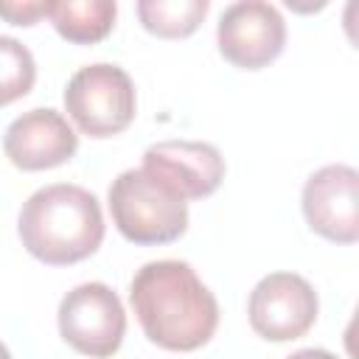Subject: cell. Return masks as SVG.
I'll return each mask as SVG.
<instances>
[{
	"instance_id": "obj_1",
	"label": "cell",
	"mask_w": 359,
	"mask_h": 359,
	"mask_svg": "<svg viewBox=\"0 0 359 359\" xmlns=\"http://www.w3.org/2000/svg\"><path fill=\"white\" fill-rule=\"evenodd\" d=\"M132 311L149 342L165 351H196L219 325V303L185 261H149L129 283Z\"/></svg>"
},
{
	"instance_id": "obj_2",
	"label": "cell",
	"mask_w": 359,
	"mask_h": 359,
	"mask_svg": "<svg viewBox=\"0 0 359 359\" xmlns=\"http://www.w3.org/2000/svg\"><path fill=\"white\" fill-rule=\"evenodd\" d=\"M17 233L22 247L36 261L48 266H70L90 258L101 247V205L81 185H45L22 202Z\"/></svg>"
},
{
	"instance_id": "obj_3",
	"label": "cell",
	"mask_w": 359,
	"mask_h": 359,
	"mask_svg": "<svg viewBox=\"0 0 359 359\" xmlns=\"http://www.w3.org/2000/svg\"><path fill=\"white\" fill-rule=\"evenodd\" d=\"M112 224L140 247L171 244L188 230V202L143 168L121 171L107 194Z\"/></svg>"
},
{
	"instance_id": "obj_4",
	"label": "cell",
	"mask_w": 359,
	"mask_h": 359,
	"mask_svg": "<svg viewBox=\"0 0 359 359\" xmlns=\"http://www.w3.org/2000/svg\"><path fill=\"white\" fill-rule=\"evenodd\" d=\"M65 109L79 132L112 137L129 129L137 112V93L129 73L109 62L79 67L65 87Z\"/></svg>"
},
{
	"instance_id": "obj_5",
	"label": "cell",
	"mask_w": 359,
	"mask_h": 359,
	"mask_svg": "<svg viewBox=\"0 0 359 359\" xmlns=\"http://www.w3.org/2000/svg\"><path fill=\"white\" fill-rule=\"evenodd\" d=\"M59 334L62 339L90 359L112 356L126 334V311L121 297L98 280L79 283L59 303Z\"/></svg>"
},
{
	"instance_id": "obj_6",
	"label": "cell",
	"mask_w": 359,
	"mask_h": 359,
	"mask_svg": "<svg viewBox=\"0 0 359 359\" xmlns=\"http://www.w3.org/2000/svg\"><path fill=\"white\" fill-rule=\"evenodd\" d=\"M320 300L314 286L294 272H269L264 275L247 303L250 325L258 337L269 342L300 339L317 320Z\"/></svg>"
},
{
	"instance_id": "obj_7",
	"label": "cell",
	"mask_w": 359,
	"mask_h": 359,
	"mask_svg": "<svg viewBox=\"0 0 359 359\" xmlns=\"http://www.w3.org/2000/svg\"><path fill=\"white\" fill-rule=\"evenodd\" d=\"M216 45L233 67L261 70L280 56L286 45V22L272 3L241 0L222 11Z\"/></svg>"
},
{
	"instance_id": "obj_8",
	"label": "cell",
	"mask_w": 359,
	"mask_h": 359,
	"mask_svg": "<svg viewBox=\"0 0 359 359\" xmlns=\"http://www.w3.org/2000/svg\"><path fill=\"white\" fill-rule=\"evenodd\" d=\"M303 216L309 227L334 244L359 241V171L323 165L303 185Z\"/></svg>"
},
{
	"instance_id": "obj_9",
	"label": "cell",
	"mask_w": 359,
	"mask_h": 359,
	"mask_svg": "<svg viewBox=\"0 0 359 359\" xmlns=\"http://www.w3.org/2000/svg\"><path fill=\"white\" fill-rule=\"evenodd\" d=\"M143 171L174 191L180 199H205L224 180V157L213 143L163 140L143 151Z\"/></svg>"
},
{
	"instance_id": "obj_10",
	"label": "cell",
	"mask_w": 359,
	"mask_h": 359,
	"mask_svg": "<svg viewBox=\"0 0 359 359\" xmlns=\"http://www.w3.org/2000/svg\"><path fill=\"white\" fill-rule=\"evenodd\" d=\"M79 149V135L67 118L50 107H36L14 118L3 135V151L20 171H48L65 165Z\"/></svg>"
},
{
	"instance_id": "obj_11",
	"label": "cell",
	"mask_w": 359,
	"mask_h": 359,
	"mask_svg": "<svg viewBox=\"0 0 359 359\" xmlns=\"http://www.w3.org/2000/svg\"><path fill=\"white\" fill-rule=\"evenodd\" d=\"M118 6L112 0H48V20L73 45H95L109 36Z\"/></svg>"
},
{
	"instance_id": "obj_12",
	"label": "cell",
	"mask_w": 359,
	"mask_h": 359,
	"mask_svg": "<svg viewBox=\"0 0 359 359\" xmlns=\"http://www.w3.org/2000/svg\"><path fill=\"white\" fill-rule=\"evenodd\" d=\"M208 0H140V25L163 39H185L208 17Z\"/></svg>"
},
{
	"instance_id": "obj_13",
	"label": "cell",
	"mask_w": 359,
	"mask_h": 359,
	"mask_svg": "<svg viewBox=\"0 0 359 359\" xmlns=\"http://www.w3.org/2000/svg\"><path fill=\"white\" fill-rule=\"evenodd\" d=\"M34 81L36 62L31 50L14 36H0V107H8L28 95Z\"/></svg>"
},
{
	"instance_id": "obj_14",
	"label": "cell",
	"mask_w": 359,
	"mask_h": 359,
	"mask_svg": "<svg viewBox=\"0 0 359 359\" xmlns=\"http://www.w3.org/2000/svg\"><path fill=\"white\" fill-rule=\"evenodd\" d=\"M0 17L11 25H36L42 17H48L45 0H0Z\"/></svg>"
},
{
	"instance_id": "obj_15",
	"label": "cell",
	"mask_w": 359,
	"mask_h": 359,
	"mask_svg": "<svg viewBox=\"0 0 359 359\" xmlns=\"http://www.w3.org/2000/svg\"><path fill=\"white\" fill-rule=\"evenodd\" d=\"M286 359H339V356H334L331 351H323V348H303V351H294Z\"/></svg>"
},
{
	"instance_id": "obj_16",
	"label": "cell",
	"mask_w": 359,
	"mask_h": 359,
	"mask_svg": "<svg viewBox=\"0 0 359 359\" xmlns=\"http://www.w3.org/2000/svg\"><path fill=\"white\" fill-rule=\"evenodd\" d=\"M0 359H11V353H8V348L0 342Z\"/></svg>"
}]
</instances>
